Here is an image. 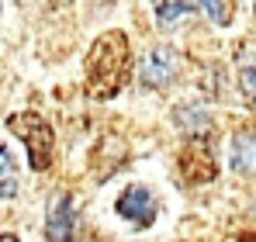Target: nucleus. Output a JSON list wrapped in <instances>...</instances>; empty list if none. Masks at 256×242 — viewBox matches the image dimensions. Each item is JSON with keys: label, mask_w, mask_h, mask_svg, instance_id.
I'll use <instances>...</instances> for the list:
<instances>
[{"label": "nucleus", "mask_w": 256, "mask_h": 242, "mask_svg": "<svg viewBox=\"0 0 256 242\" xmlns=\"http://www.w3.org/2000/svg\"><path fill=\"white\" fill-rule=\"evenodd\" d=\"M0 242H18V239H14L10 232H4V236H0Z\"/></svg>", "instance_id": "obj_14"}, {"label": "nucleus", "mask_w": 256, "mask_h": 242, "mask_svg": "<svg viewBox=\"0 0 256 242\" xmlns=\"http://www.w3.org/2000/svg\"><path fill=\"white\" fill-rule=\"evenodd\" d=\"M14 194H18V184H14V180H4V184H0V201H10Z\"/></svg>", "instance_id": "obj_13"}, {"label": "nucleus", "mask_w": 256, "mask_h": 242, "mask_svg": "<svg viewBox=\"0 0 256 242\" xmlns=\"http://www.w3.org/2000/svg\"><path fill=\"white\" fill-rule=\"evenodd\" d=\"M114 211H118L122 218H128L132 225L146 228V225H152V218H156V198H152L149 187H128L125 194L114 201Z\"/></svg>", "instance_id": "obj_4"}, {"label": "nucleus", "mask_w": 256, "mask_h": 242, "mask_svg": "<svg viewBox=\"0 0 256 242\" xmlns=\"http://www.w3.org/2000/svg\"><path fill=\"white\" fill-rule=\"evenodd\" d=\"M176 124L180 128H187V132H204L208 128V114L201 111V108H194V104H184V108H176Z\"/></svg>", "instance_id": "obj_9"}, {"label": "nucleus", "mask_w": 256, "mask_h": 242, "mask_svg": "<svg viewBox=\"0 0 256 242\" xmlns=\"http://www.w3.org/2000/svg\"><path fill=\"white\" fill-rule=\"evenodd\" d=\"M198 7H201V0H160L156 4V21H160V28H170L176 18H184Z\"/></svg>", "instance_id": "obj_8"}, {"label": "nucleus", "mask_w": 256, "mask_h": 242, "mask_svg": "<svg viewBox=\"0 0 256 242\" xmlns=\"http://www.w3.org/2000/svg\"><path fill=\"white\" fill-rule=\"evenodd\" d=\"M232 170L256 173V135H239L232 142Z\"/></svg>", "instance_id": "obj_7"}, {"label": "nucleus", "mask_w": 256, "mask_h": 242, "mask_svg": "<svg viewBox=\"0 0 256 242\" xmlns=\"http://www.w3.org/2000/svg\"><path fill=\"white\" fill-rule=\"evenodd\" d=\"M76 232V218H73V198L70 194H56L48 204V218H45V239L48 242H73Z\"/></svg>", "instance_id": "obj_5"}, {"label": "nucleus", "mask_w": 256, "mask_h": 242, "mask_svg": "<svg viewBox=\"0 0 256 242\" xmlns=\"http://www.w3.org/2000/svg\"><path fill=\"white\" fill-rule=\"evenodd\" d=\"M201 7H204V14L214 24H228L232 21V0H201Z\"/></svg>", "instance_id": "obj_10"}, {"label": "nucleus", "mask_w": 256, "mask_h": 242, "mask_svg": "<svg viewBox=\"0 0 256 242\" xmlns=\"http://www.w3.org/2000/svg\"><path fill=\"white\" fill-rule=\"evenodd\" d=\"M7 128L24 142L28 149V162L32 170H48L52 166V152H56V135H52V124L35 114V111H21V114H10L7 118Z\"/></svg>", "instance_id": "obj_2"}, {"label": "nucleus", "mask_w": 256, "mask_h": 242, "mask_svg": "<svg viewBox=\"0 0 256 242\" xmlns=\"http://www.w3.org/2000/svg\"><path fill=\"white\" fill-rule=\"evenodd\" d=\"M180 173L187 184H208L218 176V162H214V149L208 138H190L180 152Z\"/></svg>", "instance_id": "obj_3"}, {"label": "nucleus", "mask_w": 256, "mask_h": 242, "mask_svg": "<svg viewBox=\"0 0 256 242\" xmlns=\"http://www.w3.org/2000/svg\"><path fill=\"white\" fill-rule=\"evenodd\" d=\"M128 66H132L128 38L122 32H104L86 56V94L94 100H111L125 86Z\"/></svg>", "instance_id": "obj_1"}, {"label": "nucleus", "mask_w": 256, "mask_h": 242, "mask_svg": "<svg viewBox=\"0 0 256 242\" xmlns=\"http://www.w3.org/2000/svg\"><path fill=\"white\" fill-rule=\"evenodd\" d=\"M173 76H176V52H170V48H152L149 59L142 62V73H138L142 86L146 90H160Z\"/></svg>", "instance_id": "obj_6"}, {"label": "nucleus", "mask_w": 256, "mask_h": 242, "mask_svg": "<svg viewBox=\"0 0 256 242\" xmlns=\"http://www.w3.org/2000/svg\"><path fill=\"white\" fill-rule=\"evenodd\" d=\"M239 86H242V97L256 108V70H242L239 73Z\"/></svg>", "instance_id": "obj_11"}, {"label": "nucleus", "mask_w": 256, "mask_h": 242, "mask_svg": "<svg viewBox=\"0 0 256 242\" xmlns=\"http://www.w3.org/2000/svg\"><path fill=\"white\" fill-rule=\"evenodd\" d=\"M10 170H14V156L7 152V146H0V176H10Z\"/></svg>", "instance_id": "obj_12"}]
</instances>
